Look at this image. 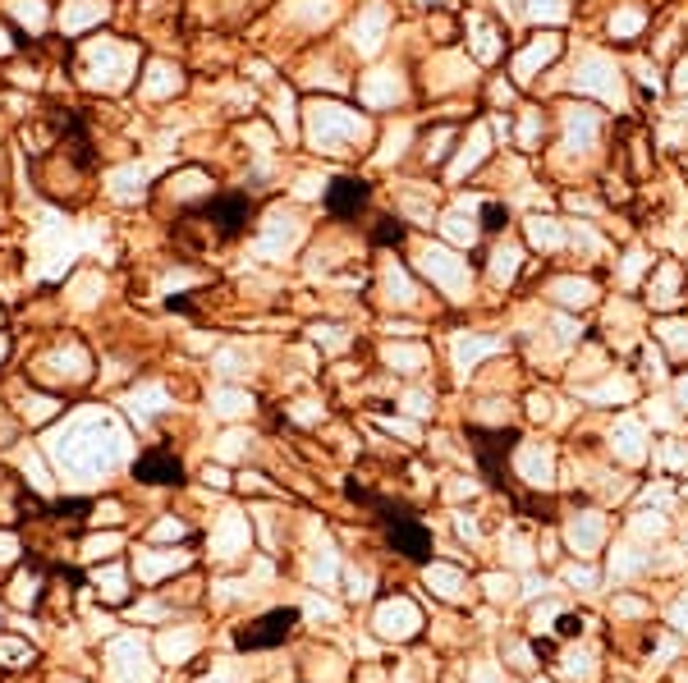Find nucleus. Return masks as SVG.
I'll return each instance as SVG.
<instances>
[{
  "label": "nucleus",
  "mask_w": 688,
  "mask_h": 683,
  "mask_svg": "<svg viewBox=\"0 0 688 683\" xmlns=\"http://www.w3.org/2000/svg\"><path fill=\"white\" fill-rule=\"evenodd\" d=\"M523 14H528V23L556 28V23H564L573 10H569V0H523Z\"/></svg>",
  "instance_id": "obj_17"
},
{
  "label": "nucleus",
  "mask_w": 688,
  "mask_h": 683,
  "mask_svg": "<svg viewBox=\"0 0 688 683\" xmlns=\"http://www.w3.org/2000/svg\"><path fill=\"white\" fill-rule=\"evenodd\" d=\"M569 92H579V97H588V101H601V106H616V116H620V110H629V101H633L625 65H620L616 56L597 51V47H583L579 56H573Z\"/></svg>",
  "instance_id": "obj_2"
},
{
  "label": "nucleus",
  "mask_w": 688,
  "mask_h": 683,
  "mask_svg": "<svg viewBox=\"0 0 688 683\" xmlns=\"http://www.w3.org/2000/svg\"><path fill=\"white\" fill-rule=\"evenodd\" d=\"M134 473H138V482H147V486H170V482L184 477V468H179V459H175L170 449H147Z\"/></svg>",
  "instance_id": "obj_15"
},
{
  "label": "nucleus",
  "mask_w": 688,
  "mask_h": 683,
  "mask_svg": "<svg viewBox=\"0 0 688 683\" xmlns=\"http://www.w3.org/2000/svg\"><path fill=\"white\" fill-rule=\"evenodd\" d=\"M404 239H409V225H404L400 216H381V220H376L372 244H381V248H400Z\"/></svg>",
  "instance_id": "obj_18"
},
{
  "label": "nucleus",
  "mask_w": 688,
  "mask_h": 683,
  "mask_svg": "<svg viewBox=\"0 0 688 683\" xmlns=\"http://www.w3.org/2000/svg\"><path fill=\"white\" fill-rule=\"evenodd\" d=\"M469 28H473V51H478V60L482 65H495V60H505V51H510V37H505V28L501 23H491V19H469Z\"/></svg>",
  "instance_id": "obj_14"
},
{
  "label": "nucleus",
  "mask_w": 688,
  "mask_h": 683,
  "mask_svg": "<svg viewBox=\"0 0 688 683\" xmlns=\"http://www.w3.org/2000/svg\"><path fill=\"white\" fill-rule=\"evenodd\" d=\"M684 289H688V276L679 267V257L652 261V271H647V303H652V308H675Z\"/></svg>",
  "instance_id": "obj_10"
},
{
  "label": "nucleus",
  "mask_w": 688,
  "mask_h": 683,
  "mask_svg": "<svg viewBox=\"0 0 688 683\" xmlns=\"http://www.w3.org/2000/svg\"><path fill=\"white\" fill-rule=\"evenodd\" d=\"M620 257H625V285H633L642 271H652V253L647 248H625Z\"/></svg>",
  "instance_id": "obj_20"
},
{
  "label": "nucleus",
  "mask_w": 688,
  "mask_h": 683,
  "mask_svg": "<svg viewBox=\"0 0 688 683\" xmlns=\"http://www.w3.org/2000/svg\"><path fill=\"white\" fill-rule=\"evenodd\" d=\"M551 161L556 170H573V166H592L601 157V142H606V116L592 101H564L556 116H551Z\"/></svg>",
  "instance_id": "obj_1"
},
{
  "label": "nucleus",
  "mask_w": 688,
  "mask_h": 683,
  "mask_svg": "<svg viewBox=\"0 0 688 683\" xmlns=\"http://www.w3.org/2000/svg\"><path fill=\"white\" fill-rule=\"evenodd\" d=\"M198 216L212 225V235L216 239H239V235H248V225H253V216H257V207H253V198H244V194H220V198H207L203 207H198Z\"/></svg>",
  "instance_id": "obj_5"
},
{
  "label": "nucleus",
  "mask_w": 688,
  "mask_h": 683,
  "mask_svg": "<svg viewBox=\"0 0 688 683\" xmlns=\"http://www.w3.org/2000/svg\"><path fill=\"white\" fill-rule=\"evenodd\" d=\"M523 244H528V253H542V257L569 253V220L542 216V211L523 216Z\"/></svg>",
  "instance_id": "obj_9"
},
{
  "label": "nucleus",
  "mask_w": 688,
  "mask_h": 683,
  "mask_svg": "<svg viewBox=\"0 0 688 683\" xmlns=\"http://www.w3.org/2000/svg\"><path fill=\"white\" fill-rule=\"evenodd\" d=\"M652 19L657 14L647 0H616L606 14V42L610 47H638L647 37V28H652Z\"/></svg>",
  "instance_id": "obj_6"
},
{
  "label": "nucleus",
  "mask_w": 688,
  "mask_h": 683,
  "mask_svg": "<svg viewBox=\"0 0 688 683\" xmlns=\"http://www.w3.org/2000/svg\"><path fill=\"white\" fill-rule=\"evenodd\" d=\"M367 505L381 509V527H386V542H391L404 560H427V555H432V533H427L423 518H413L409 509L386 505V501H367Z\"/></svg>",
  "instance_id": "obj_4"
},
{
  "label": "nucleus",
  "mask_w": 688,
  "mask_h": 683,
  "mask_svg": "<svg viewBox=\"0 0 688 683\" xmlns=\"http://www.w3.org/2000/svg\"><path fill=\"white\" fill-rule=\"evenodd\" d=\"M666 92H675L679 101L688 97V51H679V56L670 60V73H666Z\"/></svg>",
  "instance_id": "obj_19"
},
{
  "label": "nucleus",
  "mask_w": 688,
  "mask_h": 683,
  "mask_svg": "<svg viewBox=\"0 0 688 683\" xmlns=\"http://www.w3.org/2000/svg\"><path fill=\"white\" fill-rule=\"evenodd\" d=\"M564 51H569V42H564V32L560 28H538V32H528L523 42L510 51V65H505V73L519 83V92H532L538 88L547 73L564 60Z\"/></svg>",
  "instance_id": "obj_3"
},
{
  "label": "nucleus",
  "mask_w": 688,
  "mask_h": 683,
  "mask_svg": "<svg viewBox=\"0 0 688 683\" xmlns=\"http://www.w3.org/2000/svg\"><path fill=\"white\" fill-rule=\"evenodd\" d=\"M579 628H583L579 615H564V620H560V633H564V637H569V633H579Z\"/></svg>",
  "instance_id": "obj_21"
},
{
  "label": "nucleus",
  "mask_w": 688,
  "mask_h": 683,
  "mask_svg": "<svg viewBox=\"0 0 688 683\" xmlns=\"http://www.w3.org/2000/svg\"><path fill=\"white\" fill-rule=\"evenodd\" d=\"M547 142H551V110L538 101H519L510 120V147L523 151V157H538Z\"/></svg>",
  "instance_id": "obj_7"
},
{
  "label": "nucleus",
  "mask_w": 688,
  "mask_h": 683,
  "mask_svg": "<svg viewBox=\"0 0 688 683\" xmlns=\"http://www.w3.org/2000/svg\"><path fill=\"white\" fill-rule=\"evenodd\" d=\"M629 83H633L642 97H647V92L661 97V92H666V69H661V60L647 56V51H638V56L629 60Z\"/></svg>",
  "instance_id": "obj_16"
},
{
  "label": "nucleus",
  "mask_w": 688,
  "mask_h": 683,
  "mask_svg": "<svg viewBox=\"0 0 688 683\" xmlns=\"http://www.w3.org/2000/svg\"><path fill=\"white\" fill-rule=\"evenodd\" d=\"M679 161H684V170H688V142H684V157H679Z\"/></svg>",
  "instance_id": "obj_23"
},
{
  "label": "nucleus",
  "mask_w": 688,
  "mask_h": 683,
  "mask_svg": "<svg viewBox=\"0 0 688 683\" xmlns=\"http://www.w3.org/2000/svg\"><path fill=\"white\" fill-rule=\"evenodd\" d=\"M679 120H688V97H684V110H679Z\"/></svg>",
  "instance_id": "obj_22"
},
{
  "label": "nucleus",
  "mask_w": 688,
  "mask_h": 683,
  "mask_svg": "<svg viewBox=\"0 0 688 683\" xmlns=\"http://www.w3.org/2000/svg\"><path fill=\"white\" fill-rule=\"evenodd\" d=\"M547 298H556L560 308H573V313H583L597 303V280L592 276H551L547 280Z\"/></svg>",
  "instance_id": "obj_12"
},
{
  "label": "nucleus",
  "mask_w": 688,
  "mask_h": 683,
  "mask_svg": "<svg viewBox=\"0 0 688 683\" xmlns=\"http://www.w3.org/2000/svg\"><path fill=\"white\" fill-rule=\"evenodd\" d=\"M294 624H298V611H272V615L253 620L248 628H239L235 642L244 652H266V647H281V642L294 633Z\"/></svg>",
  "instance_id": "obj_8"
},
{
  "label": "nucleus",
  "mask_w": 688,
  "mask_h": 683,
  "mask_svg": "<svg viewBox=\"0 0 688 683\" xmlns=\"http://www.w3.org/2000/svg\"><path fill=\"white\" fill-rule=\"evenodd\" d=\"M491 157H495V147H491V133H486V125H473L464 138H459L454 179H459V175H473V170H482V161H491Z\"/></svg>",
  "instance_id": "obj_13"
},
{
  "label": "nucleus",
  "mask_w": 688,
  "mask_h": 683,
  "mask_svg": "<svg viewBox=\"0 0 688 683\" xmlns=\"http://www.w3.org/2000/svg\"><path fill=\"white\" fill-rule=\"evenodd\" d=\"M367 202H372V184L358 179V175H340V179L326 184V211H331L335 220L358 216Z\"/></svg>",
  "instance_id": "obj_11"
}]
</instances>
